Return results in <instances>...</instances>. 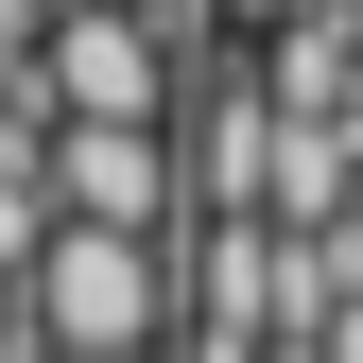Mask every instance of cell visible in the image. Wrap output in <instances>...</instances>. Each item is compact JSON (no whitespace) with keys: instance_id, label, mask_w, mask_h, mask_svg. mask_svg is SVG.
Listing matches in <instances>:
<instances>
[{"instance_id":"3","label":"cell","mask_w":363,"mask_h":363,"mask_svg":"<svg viewBox=\"0 0 363 363\" xmlns=\"http://www.w3.org/2000/svg\"><path fill=\"white\" fill-rule=\"evenodd\" d=\"M173 18H121V0H69L52 18V121H156L173 139Z\"/></svg>"},{"instance_id":"1","label":"cell","mask_w":363,"mask_h":363,"mask_svg":"<svg viewBox=\"0 0 363 363\" xmlns=\"http://www.w3.org/2000/svg\"><path fill=\"white\" fill-rule=\"evenodd\" d=\"M35 329L52 363H156L173 346V242H104V225H52V259H35Z\"/></svg>"},{"instance_id":"4","label":"cell","mask_w":363,"mask_h":363,"mask_svg":"<svg viewBox=\"0 0 363 363\" xmlns=\"http://www.w3.org/2000/svg\"><path fill=\"white\" fill-rule=\"evenodd\" d=\"M121 18H156V0H121Z\"/></svg>"},{"instance_id":"2","label":"cell","mask_w":363,"mask_h":363,"mask_svg":"<svg viewBox=\"0 0 363 363\" xmlns=\"http://www.w3.org/2000/svg\"><path fill=\"white\" fill-rule=\"evenodd\" d=\"M52 208L104 225V242H173L191 225V156L156 121H52Z\"/></svg>"}]
</instances>
